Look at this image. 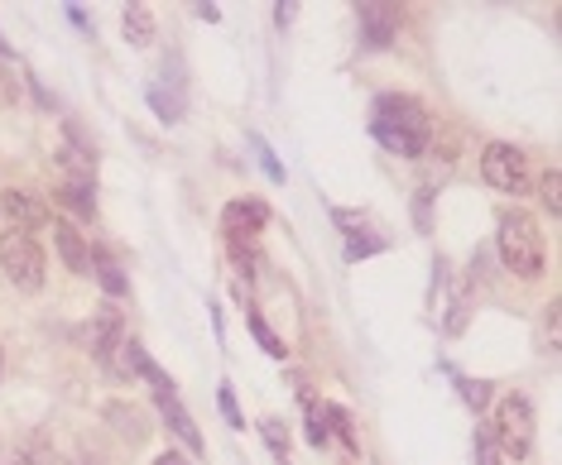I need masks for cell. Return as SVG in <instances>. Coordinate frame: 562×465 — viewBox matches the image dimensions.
Here are the masks:
<instances>
[{"mask_svg":"<svg viewBox=\"0 0 562 465\" xmlns=\"http://www.w3.org/2000/svg\"><path fill=\"white\" fill-rule=\"evenodd\" d=\"M375 139L400 159H418L428 149V111L414 97H380L375 101Z\"/></svg>","mask_w":562,"mask_h":465,"instance_id":"cell-1","label":"cell"},{"mask_svg":"<svg viewBox=\"0 0 562 465\" xmlns=\"http://www.w3.org/2000/svg\"><path fill=\"white\" fill-rule=\"evenodd\" d=\"M501 260L509 264V274H519V279L543 274V236L524 212H509L501 222Z\"/></svg>","mask_w":562,"mask_h":465,"instance_id":"cell-2","label":"cell"},{"mask_svg":"<svg viewBox=\"0 0 562 465\" xmlns=\"http://www.w3.org/2000/svg\"><path fill=\"white\" fill-rule=\"evenodd\" d=\"M0 264H5L15 288H24V293L44 288V250L30 230H5V236H0Z\"/></svg>","mask_w":562,"mask_h":465,"instance_id":"cell-3","label":"cell"},{"mask_svg":"<svg viewBox=\"0 0 562 465\" xmlns=\"http://www.w3.org/2000/svg\"><path fill=\"white\" fill-rule=\"evenodd\" d=\"M481 173H485V183L501 192H524V183H529V159H524L515 145H485Z\"/></svg>","mask_w":562,"mask_h":465,"instance_id":"cell-4","label":"cell"},{"mask_svg":"<svg viewBox=\"0 0 562 465\" xmlns=\"http://www.w3.org/2000/svg\"><path fill=\"white\" fill-rule=\"evenodd\" d=\"M491 436H501V446H505V456H529V446H533V412L524 398H505L501 412H495V432Z\"/></svg>","mask_w":562,"mask_h":465,"instance_id":"cell-5","label":"cell"},{"mask_svg":"<svg viewBox=\"0 0 562 465\" xmlns=\"http://www.w3.org/2000/svg\"><path fill=\"white\" fill-rule=\"evenodd\" d=\"M265 202H232L226 206V230H232L236 240H250V236H260V226H265Z\"/></svg>","mask_w":562,"mask_h":465,"instance_id":"cell-6","label":"cell"},{"mask_svg":"<svg viewBox=\"0 0 562 465\" xmlns=\"http://www.w3.org/2000/svg\"><path fill=\"white\" fill-rule=\"evenodd\" d=\"M361 30H366V44L370 48H390L394 10L390 5H361Z\"/></svg>","mask_w":562,"mask_h":465,"instance_id":"cell-7","label":"cell"},{"mask_svg":"<svg viewBox=\"0 0 562 465\" xmlns=\"http://www.w3.org/2000/svg\"><path fill=\"white\" fill-rule=\"evenodd\" d=\"M5 212L15 216V226H10V230H24V226L40 230V226L48 222V216H44V202L30 197V192H5Z\"/></svg>","mask_w":562,"mask_h":465,"instance_id":"cell-8","label":"cell"},{"mask_svg":"<svg viewBox=\"0 0 562 465\" xmlns=\"http://www.w3.org/2000/svg\"><path fill=\"white\" fill-rule=\"evenodd\" d=\"M58 254H63V260H68L72 269H78V274H87V269H92V250H87L82 230L68 226V222L58 226Z\"/></svg>","mask_w":562,"mask_h":465,"instance_id":"cell-9","label":"cell"},{"mask_svg":"<svg viewBox=\"0 0 562 465\" xmlns=\"http://www.w3.org/2000/svg\"><path fill=\"white\" fill-rule=\"evenodd\" d=\"M116 336H121V313H101L92 321V331H87V345H92V355H116Z\"/></svg>","mask_w":562,"mask_h":465,"instance_id":"cell-10","label":"cell"},{"mask_svg":"<svg viewBox=\"0 0 562 465\" xmlns=\"http://www.w3.org/2000/svg\"><path fill=\"white\" fill-rule=\"evenodd\" d=\"M106 422H121V432H125V442H139L149 428H145V418H139L135 408H125V404H111L106 408Z\"/></svg>","mask_w":562,"mask_h":465,"instance_id":"cell-11","label":"cell"},{"mask_svg":"<svg viewBox=\"0 0 562 465\" xmlns=\"http://www.w3.org/2000/svg\"><path fill=\"white\" fill-rule=\"evenodd\" d=\"M58 202L72 206L78 216H92V212H97V206H92V188H87V183H72V178L58 188Z\"/></svg>","mask_w":562,"mask_h":465,"instance_id":"cell-12","label":"cell"},{"mask_svg":"<svg viewBox=\"0 0 562 465\" xmlns=\"http://www.w3.org/2000/svg\"><path fill=\"white\" fill-rule=\"evenodd\" d=\"M125 34H131V44H145V38L155 34V20H149L145 5H131V10H125Z\"/></svg>","mask_w":562,"mask_h":465,"instance_id":"cell-13","label":"cell"},{"mask_svg":"<svg viewBox=\"0 0 562 465\" xmlns=\"http://www.w3.org/2000/svg\"><path fill=\"white\" fill-rule=\"evenodd\" d=\"M5 465H58V456H54V451H48L44 442H30V446H20Z\"/></svg>","mask_w":562,"mask_h":465,"instance_id":"cell-14","label":"cell"},{"mask_svg":"<svg viewBox=\"0 0 562 465\" xmlns=\"http://www.w3.org/2000/svg\"><path fill=\"white\" fill-rule=\"evenodd\" d=\"M97 279H101V288H106V293H116V298L125 293V279H121V269L111 264L106 254H97Z\"/></svg>","mask_w":562,"mask_h":465,"instance_id":"cell-15","label":"cell"},{"mask_svg":"<svg viewBox=\"0 0 562 465\" xmlns=\"http://www.w3.org/2000/svg\"><path fill=\"white\" fill-rule=\"evenodd\" d=\"M539 192H543V206H548V212H562V178L558 173H543V183H539Z\"/></svg>","mask_w":562,"mask_h":465,"instance_id":"cell-16","label":"cell"},{"mask_svg":"<svg viewBox=\"0 0 562 465\" xmlns=\"http://www.w3.org/2000/svg\"><path fill=\"white\" fill-rule=\"evenodd\" d=\"M476 451H481V465H495V436H491V428H481Z\"/></svg>","mask_w":562,"mask_h":465,"instance_id":"cell-17","label":"cell"},{"mask_svg":"<svg viewBox=\"0 0 562 465\" xmlns=\"http://www.w3.org/2000/svg\"><path fill=\"white\" fill-rule=\"evenodd\" d=\"M462 394H467V404H471V408H485V384H481V379H467V384H462Z\"/></svg>","mask_w":562,"mask_h":465,"instance_id":"cell-18","label":"cell"},{"mask_svg":"<svg viewBox=\"0 0 562 465\" xmlns=\"http://www.w3.org/2000/svg\"><path fill=\"white\" fill-rule=\"evenodd\" d=\"M222 412H226V418H232V428H240V408H236L232 389H222Z\"/></svg>","mask_w":562,"mask_h":465,"instance_id":"cell-19","label":"cell"},{"mask_svg":"<svg viewBox=\"0 0 562 465\" xmlns=\"http://www.w3.org/2000/svg\"><path fill=\"white\" fill-rule=\"evenodd\" d=\"M548 345H558V303L548 307Z\"/></svg>","mask_w":562,"mask_h":465,"instance_id":"cell-20","label":"cell"},{"mask_svg":"<svg viewBox=\"0 0 562 465\" xmlns=\"http://www.w3.org/2000/svg\"><path fill=\"white\" fill-rule=\"evenodd\" d=\"M159 465H188V461L178 456V451H169V456H159Z\"/></svg>","mask_w":562,"mask_h":465,"instance_id":"cell-21","label":"cell"}]
</instances>
